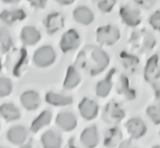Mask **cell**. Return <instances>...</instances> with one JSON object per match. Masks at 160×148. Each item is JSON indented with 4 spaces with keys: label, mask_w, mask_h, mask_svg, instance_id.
I'll list each match as a JSON object with an SVG mask.
<instances>
[{
    "label": "cell",
    "mask_w": 160,
    "mask_h": 148,
    "mask_svg": "<svg viewBox=\"0 0 160 148\" xmlns=\"http://www.w3.org/2000/svg\"><path fill=\"white\" fill-rule=\"evenodd\" d=\"M75 62L76 67L83 69L91 76H96L107 69L110 58L101 48L88 45L79 52Z\"/></svg>",
    "instance_id": "obj_1"
},
{
    "label": "cell",
    "mask_w": 160,
    "mask_h": 148,
    "mask_svg": "<svg viewBox=\"0 0 160 148\" xmlns=\"http://www.w3.org/2000/svg\"><path fill=\"white\" fill-rule=\"evenodd\" d=\"M57 54L52 45H42L36 49L33 55V62L36 67L41 69L51 67L55 62Z\"/></svg>",
    "instance_id": "obj_2"
},
{
    "label": "cell",
    "mask_w": 160,
    "mask_h": 148,
    "mask_svg": "<svg viewBox=\"0 0 160 148\" xmlns=\"http://www.w3.org/2000/svg\"><path fill=\"white\" fill-rule=\"evenodd\" d=\"M120 31L113 25H106L99 27L96 32V38L98 44L105 46L115 45L120 40Z\"/></svg>",
    "instance_id": "obj_3"
},
{
    "label": "cell",
    "mask_w": 160,
    "mask_h": 148,
    "mask_svg": "<svg viewBox=\"0 0 160 148\" xmlns=\"http://www.w3.org/2000/svg\"><path fill=\"white\" fill-rule=\"evenodd\" d=\"M125 113L118 102L111 101L105 106L102 113V119L109 124H116L125 118Z\"/></svg>",
    "instance_id": "obj_4"
},
{
    "label": "cell",
    "mask_w": 160,
    "mask_h": 148,
    "mask_svg": "<svg viewBox=\"0 0 160 148\" xmlns=\"http://www.w3.org/2000/svg\"><path fill=\"white\" fill-rule=\"evenodd\" d=\"M81 43V39L78 32L75 29H70L62 36L59 47L63 53H68L77 49Z\"/></svg>",
    "instance_id": "obj_5"
},
{
    "label": "cell",
    "mask_w": 160,
    "mask_h": 148,
    "mask_svg": "<svg viewBox=\"0 0 160 148\" xmlns=\"http://www.w3.org/2000/svg\"><path fill=\"white\" fill-rule=\"evenodd\" d=\"M8 62L12 74L16 77L20 76L27 63L26 50L23 48L15 50L10 56Z\"/></svg>",
    "instance_id": "obj_6"
},
{
    "label": "cell",
    "mask_w": 160,
    "mask_h": 148,
    "mask_svg": "<svg viewBox=\"0 0 160 148\" xmlns=\"http://www.w3.org/2000/svg\"><path fill=\"white\" fill-rule=\"evenodd\" d=\"M120 16L126 26L134 28L141 22V14L138 9L128 4L122 6L120 9Z\"/></svg>",
    "instance_id": "obj_7"
},
{
    "label": "cell",
    "mask_w": 160,
    "mask_h": 148,
    "mask_svg": "<svg viewBox=\"0 0 160 148\" xmlns=\"http://www.w3.org/2000/svg\"><path fill=\"white\" fill-rule=\"evenodd\" d=\"M131 41L132 45L138 47L141 52L150 51L156 44L154 36L147 32L134 33L131 38Z\"/></svg>",
    "instance_id": "obj_8"
},
{
    "label": "cell",
    "mask_w": 160,
    "mask_h": 148,
    "mask_svg": "<svg viewBox=\"0 0 160 148\" xmlns=\"http://www.w3.org/2000/svg\"><path fill=\"white\" fill-rule=\"evenodd\" d=\"M99 105L94 100L83 98L78 105V111L81 117L86 121H91L99 113Z\"/></svg>",
    "instance_id": "obj_9"
},
{
    "label": "cell",
    "mask_w": 160,
    "mask_h": 148,
    "mask_svg": "<svg viewBox=\"0 0 160 148\" xmlns=\"http://www.w3.org/2000/svg\"><path fill=\"white\" fill-rule=\"evenodd\" d=\"M56 125L61 130L66 132L72 131L78 126L76 116L70 111H61L55 118Z\"/></svg>",
    "instance_id": "obj_10"
},
{
    "label": "cell",
    "mask_w": 160,
    "mask_h": 148,
    "mask_svg": "<svg viewBox=\"0 0 160 148\" xmlns=\"http://www.w3.org/2000/svg\"><path fill=\"white\" fill-rule=\"evenodd\" d=\"M65 17L60 12H53L47 15L44 20V26L48 34H54L65 26Z\"/></svg>",
    "instance_id": "obj_11"
},
{
    "label": "cell",
    "mask_w": 160,
    "mask_h": 148,
    "mask_svg": "<svg viewBox=\"0 0 160 148\" xmlns=\"http://www.w3.org/2000/svg\"><path fill=\"white\" fill-rule=\"evenodd\" d=\"M6 136L11 144L16 146H21L28 139V131L24 126L18 124L8 129Z\"/></svg>",
    "instance_id": "obj_12"
},
{
    "label": "cell",
    "mask_w": 160,
    "mask_h": 148,
    "mask_svg": "<svg viewBox=\"0 0 160 148\" xmlns=\"http://www.w3.org/2000/svg\"><path fill=\"white\" fill-rule=\"evenodd\" d=\"M22 106L28 111H33L40 106L41 98L38 92L28 90L23 92L20 97Z\"/></svg>",
    "instance_id": "obj_13"
},
{
    "label": "cell",
    "mask_w": 160,
    "mask_h": 148,
    "mask_svg": "<svg viewBox=\"0 0 160 148\" xmlns=\"http://www.w3.org/2000/svg\"><path fill=\"white\" fill-rule=\"evenodd\" d=\"M20 38L23 45L33 46L40 41L42 34L36 27L26 26L23 27L20 31Z\"/></svg>",
    "instance_id": "obj_14"
},
{
    "label": "cell",
    "mask_w": 160,
    "mask_h": 148,
    "mask_svg": "<svg viewBox=\"0 0 160 148\" xmlns=\"http://www.w3.org/2000/svg\"><path fill=\"white\" fill-rule=\"evenodd\" d=\"M128 132L133 139H139L146 132V125L141 118L134 117L129 119L125 124Z\"/></svg>",
    "instance_id": "obj_15"
},
{
    "label": "cell",
    "mask_w": 160,
    "mask_h": 148,
    "mask_svg": "<svg viewBox=\"0 0 160 148\" xmlns=\"http://www.w3.org/2000/svg\"><path fill=\"white\" fill-rule=\"evenodd\" d=\"M80 140L82 145L86 148H94L97 147L99 140L97 127L92 125L86 127L81 132Z\"/></svg>",
    "instance_id": "obj_16"
},
{
    "label": "cell",
    "mask_w": 160,
    "mask_h": 148,
    "mask_svg": "<svg viewBox=\"0 0 160 148\" xmlns=\"http://www.w3.org/2000/svg\"><path fill=\"white\" fill-rule=\"evenodd\" d=\"M72 17L78 23L83 26H89L94 20V14L87 6L80 5L75 8Z\"/></svg>",
    "instance_id": "obj_17"
},
{
    "label": "cell",
    "mask_w": 160,
    "mask_h": 148,
    "mask_svg": "<svg viewBox=\"0 0 160 148\" xmlns=\"http://www.w3.org/2000/svg\"><path fill=\"white\" fill-rule=\"evenodd\" d=\"M116 72L115 69H112L109 70L108 74L102 80L99 81L96 85V95L101 98H107L110 93L112 89V79L113 77Z\"/></svg>",
    "instance_id": "obj_18"
},
{
    "label": "cell",
    "mask_w": 160,
    "mask_h": 148,
    "mask_svg": "<svg viewBox=\"0 0 160 148\" xmlns=\"http://www.w3.org/2000/svg\"><path fill=\"white\" fill-rule=\"evenodd\" d=\"M41 143L44 148H61L62 139L58 131L49 129L43 133Z\"/></svg>",
    "instance_id": "obj_19"
},
{
    "label": "cell",
    "mask_w": 160,
    "mask_h": 148,
    "mask_svg": "<svg viewBox=\"0 0 160 148\" xmlns=\"http://www.w3.org/2000/svg\"><path fill=\"white\" fill-rule=\"evenodd\" d=\"M45 101L48 104L56 107H65L71 105L73 99L71 96L55 92H49L45 95Z\"/></svg>",
    "instance_id": "obj_20"
},
{
    "label": "cell",
    "mask_w": 160,
    "mask_h": 148,
    "mask_svg": "<svg viewBox=\"0 0 160 148\" xmlns=\"http://www.w3.org/2000/svg\"><path fill=\"white\" fill-rule=\"evenodd\" d=\"M26 18V13L22 9L4 10L0 13V20L7 25H12Z\"/></svg>",
    "instance_id": "obj_21"
},
{
    "label": "cell",
    "mask_w": 160,
    "mask_h": 148,
    "mask_svg": "<svg viewBox=\"0 0 160 148\" xmlns=\"http://www.w3.org/2000/svg\"><path fill=\"white\" fill-rule=\"evenodd\" d=\"M81 81V74L78 71L77 67L75 65H70L68 67L67 73L63 82V88L67 90H72L79 85Z\"/></svg>",
    "instance_id": "obj_22"
},
{
    "label": "cell",
    "mask_w": 160,
    "mask_h": 148,
    "mask_svg": "<svg viewBox=\"0 0 160 148\" xmlns=\"http://www.w3.org/2000/svg\"><path fill=\"white\" fill-rule=\"evenodd\" d=\"M0 116L7 122H12L20 118L19 108L13 103H6L0 105Z\"/></svg>",
    "instance_id": "obj_23"
},
{
    "label": "cell",
    "mask_w": 160,
    "mask_h": 148,
    "mask_svg": "<svg viewBox=\"0 0 160 148\" xmlns=\"http://www.w3.org/2000/svg\"><path fill=\"white\" fill-rule=\"evenodd\" d=\"M52 120V113L49 110H44L39 113L32 122L30 130L33 133H37L44 127L50 124Z\"/></svg>",
    "instance_id": "obj_24"
},
{
    "label": "cell",
    "mask_w": 160,
    "mask_h": 148,
    "mask_svg": "<svg viewBox=\"0 0 160 148\" xmlns=\"http://www.w3.org/2000/svg\"><path fill=\"white\" fill-rule=\"evenodd\" d=\"M122 140V132L117 127H112L107 129L104 134V144L108 148L115 147Z\"/></svg>",
    "instance_id": "obj_25"
},
{
    "label": "cell",
    "mask_w": 160,
    "mask_h": 148,
    "mask_svg": "<svg viewBox=\"0 0 160 148\" xmlns=\"http://www.w3.org/2000/svg\"><path fill=\"white\" fill-rule=\"evenodd\" d=\"M159 57L157 54H154L148 59L144 69V78L146 81L152 82L158 71Z\"/></svg>",
    "instance_id": "obj_26"
},
{
    "label": "cell",
    "mask_w": 160,
    "mask_h": 148,
    "mask_svg": "<svg viewBox=\"0 0 160 148\" xmlns=\"http://www.w3.org/2000/svg\"><path fill=\"white\" fill-rule=\"evenodd\" d=\"M117 90L119 94L124 95L125 98H127L132 99L135 97L134 90H132L130 87L128 78L124 75H122L119 79L118 85H117Z\"/></svg>",
    "instance_id": "obj_27"
},
{
    "label": "cell",
    "mask_w": 160,
    "mask_h": 148,
    "mask_svg": "<svg viewBox=\"0 0 160 148\" xmlns=\"http://www.w3.org/2000/svg\"><path fill=\"white\" fill-rule=\"evenodd\" d=\"M12 46V41L8 30L0 27V53H7Z\"/></svg>",
    "instance_id": "obj_28"
},
{
    "label": "cell",
    "mask_w": 160,
    "mask_h": 148,
    "mask_svg": "<svg viewBox=\"0 0 160 148\" xmlns=\"http://www.w3.org/2000/svg\"><path fill=\"white\" fill-rule=\"evenodd\" d=\"M13 90V84L10 78L5 77H0V98L10 95Z\"/></svg>",
    "instance_id": "obj_29"
},
{
    "label": "cell",
    "mask_w": 160,
    "mask_h": 148,
    "mask_svg": "<svg viewBox=\"0 0 160 148\" xmlns=\"http://www.w3.org/2000/svg\"><path fill=\"white\" fill-rule=\"evenodd\" d=\"M99 11L104 13L110 12L115 6L117 0H93Z\"/></svg>",
    "instance_id": "obj_30"
},
{
    "label": "cell",
    "mask_w": 160,
    "mask_h": 148,
    "mask_svg": "<svg viewBox=\"0 0 160 148\" xmlns=\"http://www.w3.org/2000/svg\"><path fill=\"white\" fill-rule=\"evenodd\" d=\"M146 115L155 124H160V106L152 105L146 109Z\"/></svg>",
    "instance_id": "obj_31"
},
{
    "label": "cell",
    "mask_w": 160,
    "mask_h": 148,
    "mask_svg": "<svg viewBox=\"0 0 160 148\" xmlns=\"http://www.w3.org/2000/svg\"><path fill=\"white\" fill-rule=\"evenodd\" d=\"M121 59L123 65L125 67V69H132L135 68V67L138 64V59L136 57V56L132 55V54L125 53L123 52L121 54Z\"/></svg>",
    "instance_id": "obj_32"
},
{
    "label": "cell",
    "mask_w": 160,
    "mask_h": 148,
    "mask_svg": "<svg viewBox=\"0 0 160 148\" xmlns=\"http://www.w3.org/2000/svg\"><path fill=\"white\" fill-rule=\"evenodd\" d=\"M148 22L154 30L160 31V10L156 11L150 16Z\"/></svg>",
    "instance_id": "obj_33"
},
{
    "label": "cell",
    "mask_w": 160,
    "mask_h": 148,
    "mask_svg": "<svg viewBox=\"0 0 160 148\" xmlns=\"http://www.w3.org/2000/svg\"><path fill=\"white\" fill-rule=\"evenodd\" d=\"M28 2L32 7L41 10L46 7L48 0H28Z\"/></svg>",
    "instance_id": "obj_34"
},
{
    "label": "cell",
    "mask_w": 160,
    "mask_h": 148,
    "mask_svg": "<svg viewBox=\"0 0 160 148\" xmlns=\"http://www.w3.org/2000/svg\"><path fill=\"white\" fill-rule=\"evenodd\" d=\"M137 5L143 8H150L154 4V0H132Z\"/></svg>",
    "instance_id": "obj_35"
},
{
    "label": "cell",
    "mask_w": 160,
    "mask_h": 148,
    "mask_svg": "<svg viewBox=\"0 0 160 148\" xmlns=\"http://www.w3.org/2000/svg\"><path fill=\"white\" fill-rule=\"evenodd\" d=\"M152 83L153 84V87H154V90L160 88V68L158 69V71L157 72Z\"/></svg>",
    "instance_id": "obj_36"
},
{
    "label": "cell",
    "mask_w": 160,
    "mask_h": 148,
    "mask_svg": "<svg viewBox=\"0 0 160 148\" xmlns=\"http://www.w3.org/2000/svg\"><path fill=\"white\" fill-rule=\"evenodd\" d=\"M20 148H39V147L33 140H30L22 145Z\"/></svg>",
    "instance_id": "obj_37"
},
{
    "label": "cell",
    "mask_w": 160,
    "mask_h": 148,
    "mask_svg": "<svg viewBox=\"0 0 160 148\" xmlns=\"http://www.w3.org/2000/svg\"><path fill=\"white\" fill-rule=\"evenodd\" d=\"M54 1H55L58 4H60V5L68 6L74 3L75 0H54Z\"/></svg>",
    "instance_id": "obj_38"
},
{
    "label": "cell",
    "mask_w": 160,
    "mask_h": 148,
    "mask_svg": "<svg viewBox=\"0 0 160 148\" xmlns=\"http://www.w3.org/2000/svg\"><path fill=\"white\" fill-rule=\"evenodd\" d=\"M2 2H4V3H6V4H17L18 2H20L21 0H2Z\"/></svg>",
    "instance_id": "obj_39"
},
{
    "label": "cell",
    "mask_w": 160,
    "mask_h": 148,
    "mask_svg": "<svg viewBox=\"0 0 160 148\" xmlns=\"http://www.w3.org/2000/svg\"><path fill=\"white\" fill-rule=\"evenodd\" d=\"M155 95H156L157 99L160 101V88L155 90Z\"/></svg>",
    "instance_id": "obj_40"
},
{
    "label": "cell",
    "mask_w": 160,
    "mask_h": 148,
    "mask_svg": "<svg viewBox=\"0 0 160 148\" xmlns=\"http://www.w3.org/2000/svg\"><path fill=\"white\" fill-rule=\"evenodd\" d=\"M68 148H78V147L75 145V144H74V142H73L72 140H70L69 143H68Z\"/></svg>",
    "instance_id": "obj_41"
},
{
    "label": "cell",
    "mask_w": 160,
    "mask_h": 148,
    "mask_svg": "<svg viewBox=\"0 0 160 148\" xmlns=\"http://www.w3.org/2000/svg\"><path fill=\"white\" fill-rule=\"evenodd\" d=\"M152 148H160V145H157V146H154V147Z\"/></svg>",
    "instance_id": "obj_42"
},
{
    "label": "cell",
    "mask_w": 160,
    "mask_h": 148,
    "mask_svg": "<svg viewBox=\"0 0 160 148\" xmlns=\"http://www.w3.org/2000/svg\"><path fill=\"white\" fill-rule=\"evenodd\" d=\"M2 69V63H1V61H0V70Z\"/></svg>",
    "instance_id": "obj_43"
},
{
    "label": "cell",
    "mask_w": 160,
    "mask_h": 148,
    "mask_svg": "<svg viewBox=\"0 0 160 148\" xmlns=\"http://www.w3.org/2000/svg\"><path fill=\"white\" fill-rule=\"evenodd\" d=\"M0 129H1V125H0Z\"/></svg>",
    "instance_id": "obj_44"
},
{
    "label": "cell",
    "mask_w": 160,
    "mask_h": 148,
    "mask_svg": "<svg viewBox=\"0 0 160 148\" xmlns=\"http://www.w3.org/2000/svg\"><path fill=\"white\" fill-rule=\"evenodd\" d=\"M0 148H5V147H0Z\"/></svg>",
    "instance_id": "obj_45"
},
{
    "label": "cell",
    "mask_w": 160,
    "mask_h": 148,
    "mask_svg": "<svg viewBox=\"0 0 160 148\" xmlns=\"http://www.w3.org/2000/svg\"><path fill=\"white\" fill-rule=\"evenodd\" d=\"M159 134H160V131H159Z\"/></svg>",
    "instance_id": "obj_46"
}]
</instances>
